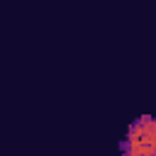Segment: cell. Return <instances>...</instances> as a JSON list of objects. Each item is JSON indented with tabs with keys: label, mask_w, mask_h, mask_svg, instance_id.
Masks as SVG:
<instances>
[{
	"label": "cell",
	"mask_w": 156,
	"mask_h": 156,
	"mask_svg": "<svg viewBox=\"0 0 156 156\" xmlns=\"http://www.w3.org/2000/svg\"><path fill=\"white\" fill-rule=\"evenodd\" d=\"M122 156H156V117L141 115L129 127L119 141Z\"/></svg>",
	"instance_id": "6da1fadb"
}]
</instances>
